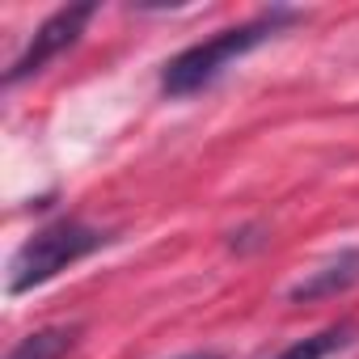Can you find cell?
<instances>
[{"label":"cell","mask_w":359,"mask_h":359,"mask_svg":"<svg viewBox=\"0 0 359 359\" xmlns=\"http://www.w3.org/2000/svg\"><path fill=\"white\" fill-rule=\"evenodd\" d=\"M300 18H304V13L275 5V9H262L258 18H250V22H241V26H229V30H220V34H212V39L187 47V51H177V55L165 64V72H161V93H165V97L203 93V89L216 85L241 55H250L254 47L271 43L275 34H283V30L296 26Z\"/></svg>","instance_id":"6da1fadb"},{"label":"cell","mask_w":359,"mask_h":359,"mask_svg":"<svg viewBox=\"0 0 359 359\" xmlns=\"http://www.w3.org/2000/svg\"><path fill=\"white\" fill-rule=\"evenodd\" d=\"M110 237L85 220H51L43 224L39 233H30L22 241V250L13 254L9 262V296H22V292H34L43 283H51L60 271H68L72 262L97 254Z\"/></svg>","instance_id":"7a4b0ae2"},{"label":"cell","mask_w":359,"mask_h":359,"mask_svg":"<svg viewBox=\"0 0 359 359\" xmlns=\"http://www.w3.org/2000/svg\"><path fill=\"white\" fill-rule=\"evenodd\" d=\"M93 18H97V5H68V9H55V13L34 30V39L26 43V51L13 60V68L5 72V85L13 89V85L39 76L51 60H60V55L85 34V26H89Z\"/></svg>","instance_id":"3957f363"},{"label":"cell","mask_w":359,"mask_h":359,"mask_svg":"<svg viewBox=\"0 0 359 359\" xmlns=\"http://www.w3.org/2000/svg\"><path fill=\"white\" fill-rule=\"evenodd\" d=\"M359 283V245H351V250H338V258H330V262H321L317 271H309L300 283H292V300L300 304V300H330V296H338V292H346V287H355Z\"/></svg>","instance_id":"277c9868"},{"label":"cell","mask_w":359,"mask_h":359,"mask_svg":"<svg viewBox=\"0 0 359 359\" xmlns=\"http://www.w3.org/2000/svg\"><path fill=\"white\" fill-rule=\"evenodd\" d=\"M355 342V321H338V325H325V330H317V334H309V338H296V342H287L279 355H271V359H330L334 351H342V346H351Z\"/></svg>","instance_id":"5b68a950"},{"label":"cell","mask_w":359,"mask_h":359,"mask_svg":"<svg viewBox=\"0 0 359 359\" xmlns=\"http://www.w3.org/2000/svg\"><path fill=\"white\" fill-rule=\"evenodd\" d=\"M76 325H43L34 334H26L5 359H64L72 346H76Z\"/></svg>","instance_id":"8992f818"},{"label":"cell","mask_w":359,"mask_h":359,"mask_svg":"<svg viewBox=\"0 0 359 359\" xmlns=\"http://www.w3.org/2000/svg\"><path fill=\"white\" fill-rule=\"evenodd\" d=\"M177 359H224L220 351H191V355H177Z\"/></svg>","instance_id":"52a82bcc"}]
</instances>
